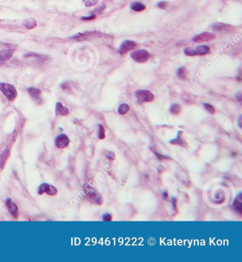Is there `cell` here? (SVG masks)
Segmentation results:
<instances>
[{
	"instance_id": "29",
	"label": "cell",
	"mask_w": 242,
	"mask_h": 262,
	"mask_svg": "<svg viewBox=\"0 0 242 262\" xmlns=\"http://www.w3.org/2000/svg\"><path fill=\"white\" fill-rule=\"evenodd\" d=\"M172 143H173V144H181L182 143H183V141H182V139H181V137H178L177 138H176V139H175L174 141H173V142L172 141Z\"/></svg>"
},
{
	"instance_id": "31",
	"label": "cell",
	"mask_w": 242,
	"mask_h": 262,
	"mask_svg": "<svg viewBox=\"0 0 242 262\" xmlns=\"http://www.w3.org/2000/svg\"><path fill=\"white\" fill-rule=\"evenodd\" d=\"M163 197L165 198V200H167V198L168 197V193H166V192L163 193Z\"/></svg>"
},
{
	"instance_id": "5",
	"label": "cell",
	"mask_w": 242,
	"mask_h": 262,
	"mask_svg": "<svg viewBox=\"0 0 242 262\" xmlns=\"http://www.w3.org/2000/svg\"><path fill=\"white\" fill-rule=\"evenodd\" d=\"M215 38L216 35L215 33H211V32H203V33H200L195 36V37L192 38V40L195 43L208 42L215 39Z\"/></svg>"
},
{
	"instance_id": "22",
	"label": "cell",
	"mask_w": 242,
	"mask_h": 262,
	"mask_svg": "<svg viewBox=\"0 0 242 262\" xmlns=\"http://www.w3.org/2000/svg\"><path fill=\"white\" fill-rule=\"evenodd\" d=\"M82 1L84 2L85 5L87 6V7H89V6L95 5L99 0H82Z\"/></svg>"
},
{
	"instance_id": "28",
	"label": "cell",
	"mask_w": 242,
	"mask_h": 262,
	"mask_svg": "<svg viewBox=\"0 0 242 262\" xmlns=\"http://www.w3.org/2000/svg\"><path fill=\"white\" fill-rule=\"evenodd\" d=\"M103 219L104 221H111L112 220V217L109 214H105L103 216Z\"/></svg>"
},
{
	"instance_id": "12",
	"label": "cell",
	"mask_w": 242,
	"mask_h": 262,
	"mask_svg": "<svg viewBox=\"0 0 242 262\" xmlns=\"http://www.w3.org/2000/svg\"><path fill=\"white\" fill-rule=\"evenodd\" d=\"M55 112H56L57 114L61 115V116H65V115L69 114V110L67 107H65V106H63L61 103H60V102H58L56 104Z\"/></svg>"
},
{
	"instance_id": "13",
	"label": "cell",
	"mask_w": 242,
	"mask_h": 262,
	"mask_svg": "<svg viewBox=\"0 0 242 262\" xmlns=\"http://www.w3.org/2000/svg\"><path fill=\"white\" fill-rule=\"evenodd\" d=\"M13 55V51L9 49H5L0 51V61H6L11 58Z\"/></svg>"
},
{
	"instance_id": "21",
	"label": "cell",
	"mask_w": 242,
	"mask_h": 262,
	"mask_svg": "<svg viewBox=\"0 0 242 262\" xmlns=\"http://www.w3.org/2000/svg\"><path fill=\"white\" fill-rule=\"evenodd\" d=\"M98 136L100 139H104L105 138V129L102 127V125H99V133H98Z\"/></svg>"
},
{
	"instance_id": "23",
	"label": "cell",
	"mask_w": 242,
	"mask_h": 262,
	"mask_svg": "<svg viewBox=\"0 0 242 262\" xmlns=\"http://www.w3.org/2000/svg\"><path fill=\"white\" fill-rule=\"evenodd\" d=\"M204 107H205V108L206 109V110L208 111L209 113H210V114H214L215 113V108H214V107L212 105H211L210 104L205 103V104H204Z\"/></svg>"
},
{
	"instance_id": "6",
	"label": "cell",
	"mask_w": 242,
	"mask_h": 262,
	"mask_svg": "<svg viewBox=\"0 0 242 262\" xmlns=\"http://www.w3.org/2000/svg\"><path fill=\"white\" fill-rule=\"evenodd\" d=\"M212 29L214 31L218 33H231L235 31V29L232 26L222 23H217L214 24Z\"/></svg>"
},
{
	"instance_id": "25",
	"label": "cell",
	"mask_w": 242,
	"mask_h": 262,
	"mask_svg": "<svg viewBox=\"0 0 242 262\" xmlns=\"http://www.w3.org/2000/svg\"><path fill=\"white\" fill-rule=\"evenodd\" d=\"M167 6H168V3L166 2H160L158 4V6L160 9H166Z\"/></svg>"
},
{
	"instance_id": "26",
	"label": "cell",
	"mask_w": 242,
	"mask_h": 262,
	"mask_svg": "<svg viewBox=\"0 0 242 262\" xmlns=\"http://www.w3.org/2000/svg\"><path fill=\"white\" fill-rule=\"evenodd\" d=\"M95 15H91V16H85V17H82V20H85V21H91V20H93V19H95Z\"/></svg>"
},
{
	"instance_id": "20",
	"label": "cell",
	"mask_w": 242,
	"mask_h": 262,
	"mask_svg": "<svg viewBox=\"0 0 242 262\" xmlns=\"http://www.w3.org/2000/svg\"><path fill=\"white\" fill-rule=\"evenodd\" d=\"M129 110V106L127 104H122L119 106L118 109V112L121 114H125Z\"/></svg>"
},
{
	"instance_id": "9",
	"label": "cell",
	"mask_w": 242,
	"mask_h": 262,
	"mask_svg": "<svg viewBox=\"0 0 242 262\" xmlns=\"http://www.w3.org/2000/svg\"><path fill=\"white\" fill-rule=\"evenodd\" d=\"M57 193V189L55 188L54 186L48 184H46V183L40 185L39 188H38V194H40V195L44 193H47L48 194V195H54Z\"/></svg>"
},
{
	"instance_id": "4",
	"label": "cell",
	"mask_w": 242,
	"mask_h": 262,
	"mask_svg": "<svg viewBox=\"0 0 242 262\" xmlns=\"http://www.w3.org/2000/svg\"><path fill=\"white\" fill-rule=\"evenodd\" d=\"M136 97L139 102H151L154 100L153 94L146 89H139L136 92Z\"/></svg>"
},
{
	"instance_id": "8",
	"label": "cell",
	"mask_w": 242,
	"mask_h": 262,
	"mask_svg": "<svg viewBox=\"0 0 242 262\" xmlns=\"http://www.w3.org/2000/svg\"><path fill=\"white\" fill-rule=\"evenodd\" d=\"M70 143V139L68 138V136L66 134H60L55 138V144L58 148H63L67 147L69 145Z\"/></svg>"
},
{
	"instance_id": "14",
	"label": "cell",
	"mask_w": 242,
	"mask_h": 262,
	"mask_svg": "<svg viewBox=\"0 0 242 262\" xmlns=\"http://www.w3.org/2000/svg\"><path fill=\"white\" fill-rule=\"evenodd\" d=\"M28 91H29V95H31L33 99L35 100L40 99V95H41V92H40L39 89L34 88V87H30V88H29V89H28Z\"/></svg>"
},
{
	"instance_id": "11",
	"label": "cell",
	"mask_w": 242,
	"mask_h": 262,
	"mask_svg": "<svg viewBox=\"0 0 242 262\" xmlns=\"http://www.w3.org/2000/svg\"><path fill=\"white\" fill-rule=\"evenodd\" d=\"M87 193H88V195L89 196V197H90L95 203H97L98 205H101L102 202H103V199H102V197L100 195L99 193H97V191L93 189H89Z\"/></svg>"
},
{
	"instance_id": "19",
	"label": "cell",
	"mask_w": 242,
	"mask_h": 262,
	"mask_svg": "<svg viewBox=\"0 0 242 262\" xmlns=\"http://www.w3.org/2000/svg\"><path fill=\"white\" fill-rule=\"evenodd\" d=\"M233 207H234V210H236L237 212H239V214H241L242 205H241V202L240 199L235 200L234 204H233Z\"/></svg>"
},
{
	"instance_id": "2",
	"label": "cell",
	"mask_w": 242,
	"mask_h": 262,
	"mask_svg": "<svg viewBox=\"0 0 242 262\" xmlns=\"http://www.w3.org/2000/svg\"><path fill=\"white\" fill-rule=\"evenodd\" d=\"M0 90L4 93L6 98L10 101L14 100L17 96V92L13 85L5 82L0 83Z\"/></svg>"
},
{
	"instance_id": "1",
	"label": "cell",
	"mask_w": 242,
	"mask_h": 262,
	"mask_svg": "<svg viewBox=\"0 0 242 262\" xmlns=\"http://www.w3.org/2000/svg\"><path fill=\"white\" fill-rule=\"evenodd\" d=\"M184 53H185V55H188V56L205 55L210 53V49H209V48L207 46L202 45V46H198L195 48H185V51H184Z\"/></svg>"
},
{
	"instance_id": "17",
	"label": "cell",
	"mask_w": 242,
	"mask_h": 262,
	"mask_svg": "<svg viewBox=\"0 0 242 262\" xmlns=\"http://www.w3.org/2000/svg\"><path fill=\"white\" fill-rule=\"evenodd\" d=\"M188 75V70L187 68L185 67H181L177 70V76H178L179 78L182 79V80H185V79L187 78Z\"/></svg>"
},
{
	"instance_id": "15",
	"label": "cell",
	"mask_w": 242,
	"mask_h": 262,
	"mask_svg": "<svg viewBox=\"0 0 242 262\" xmlns=\"http://www.w3.org/2000/svg\"><path fill=\"white\" fill-rule=\"evenodd\" d=\"M23 24L24 26H26L27 28V29H33L36 26V25H37V23H36V19H26V20H25L23 22Z\"/></svg>"
},
{
	"instance_id": "18",
	"label": "cell",
	"mask_w": 242,
	"mask_h": 262,
	"mask_svg": "<svg viewBox=\"0 0 242 262\" xmlns=\"http://www.w3.org/2000/svg\"><path fill=\"white\" fill-rule=\"evenodd\" d=\"M170 112L172 113L173 114H175V115L179 114L181 112V105H179V104H173V105L171 106L170 109Z\"/></svg>"
},
{
	"instance_id": "16",
	"label": "cell",
	"mask_w": 242,
	"mask_h": 262,
	"mask_svg": "<svg viewBox=\"0 0 242 262\" xmlns=\"http://www.w3.org/2000/svg\"><path fill=\"white\" fill-rule=\"evenodd\" d=\"M131 8H132V10L135 11V12H141V11H143L145 9L146 6L142 3H140V2H134V3L132 4Z\"/></svg>"
},
{
	"instance_id": "3",
	"label": "cell",
	"mask_w": 242,
	"mask_h": 262,
	"mask_svg": "<svg viewBox=\"0 0 242 262\" xmlns=\"http://www.w3.org/2000/svg\"><path fill=\"white\" fill-rule=\"evenodd\" d=\"M131 55H132L133 60L141 63L147 62L150 58V56H151L150 53L146 50L135 51L132 53Z\"/></svg>"
},
{
	"instance_id": "7",
	"label": "cell",
	"mask_w": 242,
	"mask_h": 262,
	"mask_svg": "<svg viewBox=\"0 0 242 262\" xmlns=\"http://www.w3.org/2000/svg\"><path fill=\"white\" fill-rule=\"evenodd\" d=\"M136 44L134 41L131 40H126L121 44L120 48H119V53L121 55H124L129 52L130 51L134 50V48H136Z\"/></svg>"
},
{
	"instance_id": "27",
	"label": "cell",
	"mask_w": 242,
	"mask_h": 262,
	"mask_svg": "<svg viewBox=\"0 0 242 262\" xmlns=\"http://www.w3.org/2000/svg\"><path fill=\"white\" fill-rule=\"evenodd\" d=\"M107 157L110 160H114L115 159L114 153L110 152V151H109V152L107 153Z\"/></svg>"
},
{
	"instance_id": "10",
	"label": "cell",
	"mask_w": 242,
	"mask_h": 262,
	"mask_svg": "<svg viewBox=\"0 0 242 262\" xmlns=\"http://www.w3.org/2000/svg\"><path fill=\"white\" fill-rule=\"evenodd\" d=\"M6 206L9 212L14 218H17L19 215V208L16 204L14 203L11 199H8L6 201Z\"/></svg>"
},
{
	"instance_id": "30",
	"label": "cell",
	"mask_w": 242,
	"mask_h": 262,
	"mask_svg": "<svg viewBox=\"0 0 242 262\" xmlns=\"http://www.w3.org/2000/svg\"><path fill=\"white\" fill-rule=\"evenodd\" d=\"M61 87L63 89H68V87H69V85H68L67 82H64L61 85Z\"/></svg>"
},
{
	"instance_id": "24",
	"label": "cell",
	"mask_w": 242,
	"mask_h": 262,
	"mask_svg": "<svg viewBox=\"0 0 242 262\" xmlns=\"http://www.w3.org/2000/svg\"><path fill=\"white\" fill-rule=\"evenodd\" d=\"M31 57V56H33V57H37L40 60H46L47 59V57H45L44 55H40L38 54H35V53H29V54H26L25 55V57Z\"/></svg>"
}]
</instances>
